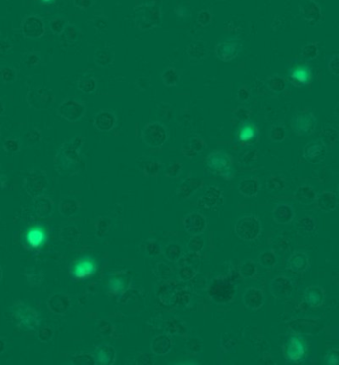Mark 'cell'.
<instances>
[{
  "label": "cell",
  "instance_id": "44dd1931",
  "mask_svg": "<svg viewBox=\"0 0 339 365\" xmlns=\"http://www.w3.org/2000/svg\"><path fill=\"white\" fill-rule=\"evenodd\" d=\"M273 217L279 224H288L294 219L295 211L288 204H279L273 211Z\"/></svg>",
  "mask_w": 339,
  "mask_h": 365
},
{
  "label": "cell",
  "instance_id": "ee69618b",
  "mask_svg": "<svg viewBox=\"0 0 339 365\" xmlns=\"http://www.w3.org/2000/svg\"><path fill=\"white\" fill-rule=\"evenodd\" d=\"M109 289L113 292V293H116V294H119V293H122L125 289V284L122 280L118 279V278H113L109 281Z\"/></svg>",
  "mask_w": 339,
  "mask_h": 365
},
{
  "label": "cell",
  "instance_id": "816d5d0a",
  "mask_svg": "<svg viewBox=\"0 0 339 365\" xmlns=\"http://www.w3.org/2000/svg\"><path fill=\"white\" fill-rule=\"evenodd\" d=\"M146 251L151 256H157L160 253V246L156 241H149L146 246Z\"/></svg>",
  "mask_w": 339,
  "mask_h": 365
},
{
  "label": "cell",
  "instance_id": "4316f807",
  "mask_svg": "<svg viewBox=\"0 0 339 365\" xmlns=\"http://www.w3.org/2000/svg\"><path fill=\"white\" fill-rule=\"evenodd\" d=\"M318 207L323 211H332L336 208L337 197L332 192H323L318 197Z\"/></svg>",
  "mask_w": 339,
  "mask_h": 365
},
{
  "label": "cell",
  "instance_id": "83f0119b",
  "mask_svg": "<svg viewBox=\"0 0 339 365\" xmlns=\"http://www.w3.org/2000/svg\"><path fill=\"white\" fill-rule=\"evenodd\" d=\"M222 194V190L218 187H209L206 191V193L202 196L201 201L203 205H205L207 208L213 207L216 204L219 203L220 197Z\"/></svg>",
  "mask_w": 339,
  "mask_h": 365
},
{
  "label": "cell",
  "instance_id": "74e56055",
  "mask_svg": "<svg viewBox=\"0 0 339 365\" xmlns=\"http://www.w3.org/2000/svg\"><path fill=\"white\" fill-rule=\"evenodd\" d=\"M259 261L261 263V265L267 267V268H272L275 266L277 259L275 254L272 251H266L263 252L260 256H259Z\"/></svg>",
  "mask_w": 339,
  "mask_h": 365
},
{
  "label": "cell",
  "instance_id": "ba28073f",
  "mask_svg": "<svg viewBox=\"0 0 339 365\" xmlns=\"http://www.w3.org/2000/svg\"><path fill=\"white\" fill-rule=\"evenodd\" d=\"M306 342L301 336H291L285 346L286 355L290 360H300L306 353Z\"/></svg>",
  "mask_w": 339,
  "mask_h": 365
},
{
  "label": "cell",
  "instance_id": "d4e9b609",
  "mask_svg": "<svg viewBox=\"0 0 339 365\" xmlns=\"http://www.w3.org/2000/svg\"><path fill=\"white\" fill-rule=\"evenodd\" d=\"M95 358L99 364H111L115 359V350L111 346L103 345L96 350Z\"/></svg>",
  "mask_w": 339,
  "mask_h": 365
},
{
  "label": "cell",
  "instance_id": "e0dca14e",
  "mask_svg": "<svg viewBox=\"0 0 339 365\" xmlns=\"http://www.w3.org/2000/svg\"><path fill=\"white\" fill-rule=\"evenodd\" d=\"M260 187H261V184L257 178L249 177V178L242 179L240 181L238 190L242 195L247 196V197H252V196H255L258 194Z\"/></svg>",
  "mask_w": 339,
  "mask_h": 365
},
{
  "label": "cell",
  "instance_id": "3957f363",
  "mask_svg": "<svg viewBox=\"0 0 339 365\" xmlns=\"http://www.w3.org/2000/svg\"><path fill=\"white\" fill-rule=\"evenodd\" d=\"M14 318L18 327L24 331H35L40 325L38 313L28 306H18L14 311Z\"/></svg>",
  "mask_w": 339,
  "mask_h": 365
},
{
  "label": "cell",
  "instance_id": "cb8c5ba5",
  "mask_svg": "<svg viewBox=\"0 0 339 365\" xmlns=\"http://www.w3.org/2000/svg\"><path fill=\"white\" fill-rule=\"evenodd\" d=\"M289 266L294 272H302L308 266V258L302 252H295L289 259Z\"/></svg>",
  "mask_w": 339,
  "mask_h": 365
},
{
  "label": "cell",
  "instance_id": "d6a6232c",
  "mask_svg": "<svg viewBox=\"0 0 339 365\" xmlns=\"http://www.w3.org/2000/svg\"><path fill=\"white\" fill-rule=\"evenodd\" d=\"M114 61L113 53L106 50H98L95 53V62L97 65L104 67L110 65Z\"/></svg>",
  "mask_w": 339,
  "mask_h": 365
},
{
  "label": "cell",
  "instance_id": "11a10c76",
  "mask_svg": "<svg viewBox=\"0 0 339 365\" xmlns=\"http://www.w3.org/2000/svg\"><path fill=\"white\" fill-rule=\"evenodd\" d=\"M338 363V352L337 350H331L325 357V364L336 365Z\"/></svg>",
  "mask_w": 339,
  "mask_h": 365
},
{
  "label": "cell",
  "instance_id": "8fae6325",
  "mask_svg": "<svg viewBox=\"0 0 339 365\" xmlns=\"http://www.w3.org/2000/svg\"><path fill=\"white\" fill-rule=\"evenodd\" d=\"M22 33L26 38H39L45 33L43 21L36 16H29L22 22Z\"/></svg>",
  "mask_w": 339,
  "mask_h": 365
},
{
  "label": "cell",
  "instance_id": "9a60e30c",
  "mask_svg": "<svg viewBox=\"0 0 339 365\" xmlns=\"http://www.w3.org/2000/svg\"><path fill=\"white\" fill-rule=\"evenodd\" d=\"M210 297L217 304H225L231 300L232 287L226 283H215L210 290Z\"/></svg>",
  "mask_w": 339,
  "mask_h": 365
},
{
  "label": "cell",
  "instance_id": "ac0fdd59",
  "mask_svg": "<svg viewBox=\"0 0 339 365\" xmlns=\"http://www.w3.org/2000/svg\"><path fill=\"white\" fill-rule=\"evenodd\" d=\"M243 301L248 308L258 310L264 303L263 292L255 288H250L245 292Z\"/></svg>",
  "mask_w": 339,
  "mask_h": 365
},
{
  "label": "cell",
  "instance_id": "c3c4849f",
  "mask_svg": "<svg viewBox=\"0 0 339 365\" xmlns=\"http://www.w3.org/2000/svg\"><path fill=\"white\" fill-rule=\"evenodd\" d=\"M181 167H182V165L179 162H175V163L171 164L170 166L168 167V169L166 171L167 176H169V177H177L178 174L181 172Z\"/></svg>",
  "mask_w": 339,
  "mask_h": 365
},
{
  "label": "cell",
  "instance_id": "ab89813d",
  "mask_svg": "<svg viewBox=\"0 0 339 365\" xmlns=\"http://www.w3.org/2000/svg\"><path fill=\"white\" fill-rule=\"evenodd\" d=\"M267 187L274 191V190H282L286 187V184H285V181L279 177V176H271L269 179H268V182H267Z\"/></svg>",
  "mask_w": 339,
  "mask_h": 365
},
{
  "label": "cell",
  "instance_id": "4fadbf2b",
  "mask_svg": "<svg viewBox=\"0 0 339 365\" xmlns=\"http://www.w3.org/2000/svg\"><path fill=\"white\" fill-rule=\"evenodd\" d=\"M304 158L311 163H319L321 162L326 155L325 145L320 141H312L309 142L303 150Z\"/></svg>",
  "mask_w": 339,
  "mask_h": 365
},
{
  "label": "cell",
  "instance_id": "d590c367",
  "mask_svg": "<svg viewBox=\"0 0 339 365\" xmlns=\"http://www.w3.org/2000/svg\"><path fill=\"white\" fill-rule=\"evenodd\" d=\"M178 74L177 72L174 70V69H171L169 68L167 70H165L163 73H162V79H163V82L168 85V86H174L176 85L177 81H178Z\"/></svg>",
  "mask_w": 339,
  "mask_h": 365
},
{
  "label": "cell",
  "instance_id": "60d3db41",
  "mask_svg": "<svg viewBox=\"0 0 339 365\" xmlns=\"http://www.w3.org/2000/svg\"><path fill=\"white\" fill-rule=\"evenodd\" d=\"M256 270H257L256 265L251 261H247L241 266V274L245 278L253 277L254 274L256 273Z\"/></svg>",
  "mask_w": 339,
  "mask_h": 365
},
{
  "label": "cell",
  "instance_id": "d6986e66",
  "mask_svg": "<svg viewBox=\"0 0 339 365\" xmlns=\"http://www.w3.org/2000/svg\"><path fill=\"white\" fill-rule=\"evenodd\" d=\"M292 290V282L286 277H278L272 283V293L277 298L288 297Z\"/></svg>",
  "mask_w": 339,
  "mask_h": 365
},
{
  "label": "cell",
  "instance_id": "5b68a950",
  "mask_svg": "<svg viewBox=\"0 0 339 365\" xmlns=\"http://www.w3.org/2000/svg\"><path fill=\"white\" fill-rule=\"evenodd\" d=\"M98 266L96 261L91 257H83L79 259L72 268V276L76 280H86L97 272Z\"/></svg>",
  "mask_w": 339,
  "mask_h": 365
},
{
  "label": "cell",
  "instance_id": "f1b7e54d",
  "mask_svg": "<svg viewBox=\"0 0 339 365\" xmlns=\"http://www.w3.org/2000/svg\"><path fill=\"white\" fill-rule=\"evenodd\" d=\"M98 88L97 79L94 77H84L78 81V89L84 94H92Z\"/></svg>",
  "mask_w": 339,
  "mask_h": 365
},
{
  "label": "cell",
  "instance_id": "f546056e",
  "mask_svg": "<svg viewBox=\"0 0 339 365\" xmlns=\"http://www.w3.org/2000/svg\"><path fill=\"white\" fill-rule=\"evenodd\" d=\"M18 77V71L14 67L9 66H2L0 67V79L2 80L5 84H12L17 80Z\"/></svg>",
  "mask_w": 339,
  "mask_h": 365
},
{
  "label": "cell",
  "instance_id": "680465c9",
  "mask_svg": "<svg viewBox=\"0 0 339 365\" xmlns=\"http://www.w3.org/2000/svg\"><path fill=\"white\" fill-rule=\"evenodd\" d=\"M199 22L201 23V24H206V23H208L209 22V16H208V14L206 13V12H202L200 15H199Z\"/></svg>",
  "mask_w": 339,
  "mask_h": 365
},
{
  "label": "cell",
  "instance_id": "30bf717a",
  "mask_svg": "<svg viewBox=\"0 0 339 365\" xmlns=\"http://www.w3.org/2000/svg\"><path fill=\"white\" fill-rule=\"evenodd\" d=\"M208 167L213 172H221L226 174L231 169V158L222 151H214L210 153L206 159Z\"/></svg>",
  "mask_w": 339,
  "mask_h": 365
},
{
  "label": "cell",
  "instance_id": "1f68e13d",
  "mask_svg": "<svg viewBox=\"0 0 339 365\" xmlns=\"http://www.w3.org/2000/svg\"><path fill=\"white\" fill-rule=\"evenodd\" d=\"M292 77L300 84H307L310 81V70L307 67H298L293 70Z\"/></svg>",
  "mask_w": 339,
  "mask_h": 365
},
{
  "label": "cell",
  "instance_id": "52a82bcc",
  "mask_svg": "<svg viewBox=\"0 0 339 365\" xmlns=\"http://www.w3.org/2000/svg\"><path fill=\"white\" fill-rule=\"evenodd\" d=\"M167 137L165 128L158 123H150L143 130L142 138L148 146H161Z\"/></svg>",
  "mask_w": 339,
  "mask_h": 365
},
{
  "label": "cell",
  "instance_id": "603a6c76",
  "mask_svg": "<svg viewBox=\"0 0 339 365\" xmlns=\"http://www.w3.org/2000/svg\"><path fill=\"white\" fill-rule=\"evenodd\" d=\"M304 300L311 307H319L324 302V291L319 287H308L304 292Z\"/></svg>",
  "mask_w": 339,
  "mask_h": 365
},
{
  "label": "cell",
  "instance_id": "f35d334b",
  "mask_svg": "<svg viewBox=\"0 0 339 365\" xmlns=\"http://www.w3.org/2000/svg\"><path fill=\"white\" fill-rule=\"evenodd\" d=\"M321 137L324 142L327 144H334V142L337 140L338 133L334 128H326L321 133Z\"/></svg>",
  "mask_w": 339,
  "mask_h": 365
},
{
  "label": "cell",
  "instance_id": "7dc6e473",
  "mask_svg": "<svg viewBox=\"0 0 339 365\" xmlns=\"http://www.w3.org/2000/svg\"><path fill=\"white\" fill-rule=\"evenodd\" d=\"M179 275L183 281H188L195 276V271L191 267H184L180 270Z\"/></svg>",
  "mask_w": 339,
  "mask_h": 365
},
{
  "label": "cell",
  "instance_id": "f907efd6",
  "mask_svg": "<svg viewBox=\"0 0 339 365\" xmlns=\"http://www.w3.org/2000/svg\"><path fill=\"white\" fill-rule=\"evenodd\" d=\"M249 99H250V92H249V90H248L245 86H242V87L238 90V93H237V100H238L240 103H244V102H247Z\"/></svg>",
  "mask_w": 339,
  "mask_h": 365
},
{
  "label": "cell",
  "instance_id": "e575fe53",
  "mask_svg": "<svg viewBox=\"0 0 339 365\" xmlns=\"http://www.w3.org/2000/svg\"><path fill=\"white\" fill-rule=\"evenodd\" d=\"M297 225L299 228H301L305 232H313L316 227V221L311 216L305 215L297 221Z\"/></svg>",
  "mask_w": 339,
  "mask_h": 365
},
{
  "label": "cell",
  "instance_id": "836d02e7",
  "mask_svg": "<svg viewBox=\"0 0 339 365\" xmlns=\"http://www.w3.org/2000/svg\"><path fill=\"white\" fill-rule=\"evenodd\" d=\"M187 54L193 59H202L206 56V48L198 44H190L187 46Z\"/></svg>",
  "mask_w": 339,
  "mask_h": 365
},
{
  "label": "cell",
  "instance_id": "b9f144b4",
  "mask_svg": "<svg viewBox=\"0 0 339 365\" xmlns=\"http://www.w3.org/2000/svg\"><path fill=\"white\" fill-rule=\"evenodd\" d=\"M286 137V131L283 127L274 126L270 131V138L274 141H283Z\"/></svg>",
  "mask_w": 339,
  "mask_h": 365
},
{
  "label": "cell",
  "instance_id": "f5cc1de1",
  "mask_svg": "<svg viewBox=\"0 0 339 365\" xmlns=\"http://www.w3.org/2000/svg\"><path fill=\"white\" fill-rule=\"evenodd\" d=\"M4 149L7 152L17 151L19 149V142L16 139H6L4 142Z\"/></svg>",
  "mask_w": 339,
  "mask_h": 365
},
{
  "label": "cell",
  "instance_id": "8d00e7d4",
  "mask_svg": "<svg viewBox=\"0 0 339 365\" xmlns=\"http://www.w3.org/2000/svg\"><path fill=\"white\" fill-rule=\"evenodd\" d=\"M267 85L272 91H274V92H281V91L285 89L286 83L283 78L279 76H274L267 81Z\"/></svg>",
  "mask_w": 339,
  "mask_h": 365
},
{
  "label": "cell",
  "instance_id": "484cf974",
  "mask_svg": "<svg viewBox=\"0 0 339 365\" xmlns=\"http://www.w3.org/2000/svg\"><path fill=\"white\" fill-rule=\"evenodd\" d=\"M296 198L302 204H311L316 199V193L311 186L303 185L297 190Z\"/></svg>",
  "mask_w": 339,
  "mask_h": 365
},
{
  "label": "cell",
  "instance_id": "ffe728a7",
  "mask_svg": "<svg viewBox=\"0 0 339 365\" xmlns=\"http://www.w3.org/2000/svg\"><path fill=\"white\" fill-rule=\"evenodd\" d=\"M117 123L116 116L108 111H102L95 117V127L100 131H110Z\"/></svg>",
  "mask_w": 339,
  "mask_h": 365
},
{
  "label": "cell",
  "instance_id": "91938a15",
  "mask_svg": "<svg viewBox=\"0 0 339 365\" xmlns=\"http://www.w3.org/2000/svg\"><path fill=\"white\" fill-rule=\"evenodd\" d=\"M5 112V106L3 104V102L0 100V117H1Z\"/></svg>",
  "mask_w": 339,
  "mask_h": 365
},
{
  "label": "cell",
  "instance_id": "6da1fadb",
  "mask_svg": "<svg viewBox=\"0 0 339 365\" xmlns=\"http://www.w3.org/2000/svg\"><path fill=\"white\" fill-rule=\"evenodd\" d=\"M261 230L262 225L260 219L253 214H246L240 217L235 225L237 236L245 241L255 240L261 234Z\"/></svg>",
  "mask_w": 339,
  "mask_h": 365
},
{
  "label": "cell",
  "instance_id": "5bb4252c",
  "mask_svg": "<svg viewBox=\"0 0 339 365\" xmlns=\"http://www.w3.org/2000/svg\"><path fill=\"white\" fill-rule=\"evenodd\" d=\"M25 241H26V245L30 249H33V250L39 249L46 243L47 233L40 226L32 227L26 232Z\"/></svg>",
  "mask_w": 339,
  "mask_h": 365
},
{
  "label": "cell",
  "instance_id": "9c48e42d",
  "mask_svg": "<svg viewBox=\"0 0 339 365\" xmlns=\"http://www.w3.org/2000/svg\"><path fill=\"white\" fill-rule=\"evenodd\" d=\"M237 136L239 142L243 146H250L258 141L260 133L255 125L250 122H244L239 127Z\"/></svg>",
  "mask_w": 339,
  "mask_h": 365
},
{
  "label": "cell",
  "instance_id": "9f6ffc18",
  "mask_svg": "<svg viewBox=\"0 0 339 365\" xmlns=\"http://www.w3.org/2000/svg\"><path fill=\"white\" fill-rule=\"evenodd\" d=\"M329 70L334 75H338V55H334L329 62Z\"/></svg>",
  "mask_w": 339,
  "mask_h": 365
},
{
  "label": "cell",
  "instance_id": "7bdbcfd3",
  "mask_svg": "<svg viewBox=\"0 0 339 365\" xmlns=\"http://www.w3.org/2000/svg\"><path fill=\"white\" fill-rule=\"evenodd\" d=\"M23 62L26 65V67L32 68V67H35V66L39 65L40 62H41V59H40V57L38 56L37 53L30 52V53H26L24 55Z\"/></svg>",
  "mask_w": 339,
  "mask_h": 365
},
{
  "label": "cell",
  "instance_id": "7402d4cb",
  "mask_svg": "<svg viewBox=\"0 0 339 365\" xmlns=\"http://www.w3.org/2000/svg\"><path fill=\"white\" fill-rule=\"evenodd\" d=\"M172 347L170 337L165 334H159L153 338L151 343V350L156 354H166Z\"/></svg>",
  "mask_w": 339,
  "mask_h": 365
},
{
  "label": "cell",
  "instance_id": "2e32d148",
  "mask_svg": "<svg viewBox=\"0 0 339 365\" xmlns=\"http://www.w3.org/2000/svg\"><path fill=\"white\" fill-rule=\"evenodd\" d=\"M241 50V44L238 41H227L219 44L216 49L217 56L223 61L234 59Z\"/></svg>",
  "mask_w": 339,
  "mask_h": 365
},
{
  "label": "cell",
  "instance_id": "bcb514c9",
  "mask_svg": "<svg viewBox=\"0 0 339 365\" xmlns=\"http://www.w3.org/2000/svg\"><path fill=\"white\" fill-rule=\"evenodd\" d=\"M203 246H204L203 240L198 237L192 238L187 244V247L191 252H198L203 248Z\"/></svg>",
  "mask_w": 339,
  "mask_h": 365
},
{
  "label": "cell",
  "instance_id": "94428289",
  "mask_svg": "<svg viewBox=\"0 0 339 365\" xmlns=\"http://www.w3.org/2000/svg\"><path fill=\"white\" fill-rule=\"evenodd\" d=\"M41 1L43 3H46V4H51V3H53L55 1V0H41Z\"/></svg>",
  "mask_w": 339,
  "mask_h": 365
},
{
  "label": "cell",
  "instance_id": "277c9868",
  "mask_svg": "<svg viewBox=\"0 0 339 365\" xmlns=\"http://www.w3.org/2000/svg\"><path fill=\"white\" fill-rule=\"evenodd\" d=\"M86 106L75 99H66L58 107V115L70 123H75L86 114Z\"/></svg>",
  "mask_w": 339,
  "mask_h": 365
},
{
  "label": "cell",
  "instance_id": "f6af8a7d",
  "mask_svg": "<svg viewBox=\"0 0 339 365\" xmlns=\"http://www.w3.org/2000/svg\"><path fill=\"white\" fill-rule=\"evenodd\" d=\"M302 56L308 59H314L317 56V46L315 44H309L302 48Z\"/></svg>",
  "mask_w": 339,
  "mask_h": 365
},
{
  "label": "cell",
  "instance_id": "4dcf8cb0",
  "mask_svg": "<svg viewBox=\"0 0 339 365\" xmlns=\"http://www.w3.org/2000/svg\"><path fill=\"white\" fill-rule=\"evenodd\" d=\"M181 246L177 243H169L164 248V255L169 261L176 262L181 257Z\"/></svg>",
  "mask_w": 339,
  "mask_h": 365
},
{
  "label": "cell",
  "instance_id": "6f0895ef",
  "mask_svg": "<svg viewBox=\"0 0 339 365\" xmlns=\"http://www.w3.org/2000/svg\"><path fill=\"white\" fill-rule=\"evenodd\" d=\"M40 137H41V134L40 132L37 130V129H34L31 134L29 135V137H28V142L31 143V144H34L35 142L39 141L40 140Z\"/></svg>",
  "mask_w": 339,
  "mask_h": 365
},
{
  "label": "cell",
  "instance_id": "6125c7cd",
  "mask_svg": "<svg viewBox=\"0 0 339 365\" xmlns=\"http://www.w3.org/2000/svg\"><path fill=\"white\" fill-rule=\"evenodd\" d=\"M0 136H1V132H0Z\"/></svg>",
  "mask_w": 339,
  "mask_h": 365
},
{
  "label": "cell",
  "instance_id": "7a4b0ae2",
  "mask_svg": "<svg viewBox=\"0 0 339 365\" xmlns=\"http://www.w3.org/2000/svg\"><path fill=\"white\" fill-rule=\"evenodd\" d=\"M26 100L31 108L40 111L50 109L55 102V96L51 89L39 86L29 91Z\"/></svg>",
  "mask_w": 339,
  "mask_h": 365
},
{
  "label": "cell",
  "instance_id": "8992f818",
  "mask_svg": "<svg viewBox=\"0 0 339 365\" xmlns=\"http://www.w3.org/2000/svg\"><path fill=\"white\" fill-rule=\"evenodd\" d=\"M293 130L297 135L311 134L316 127V119L313 114L303 111L295 115L291 124Z\"/></svg>",
  "mask_w": 339,
  "mask_h": 365
},
{
  "label": "cell",
  "instance_id": "db71d44e",
  "mask_svg": "<svg viewBox=\"0 0 339 365\" xmlns=\"http://www.w3.org/2000/svg\"><path fill=\"white\" fill-rule=\"evenodd\" d=\"M159 169H160V163L155 162V161L150 162V163H149V164H147V165H146V167H145L146 174H148V175H152V176H155V175L158 173Z\"/></svg>",
  "mask_w": 339,
  "mask_h": 365
},
{
  "label": "cell",
  "instance_id": "7c38bea8",
  "mask_svg": "<svg viewBox=\"0 0 339 365\" xmlns=\"http://www.w3.org/2000/svg\"><path fill=\"white\" fill-rule=\"evenodd\" d=\"M185 230L194 236L201 234L206 228V219L199 212H191L183 219Z\"/></svg>",
  "mask_w": 339,
  "mask_h": 365
},
{
  "label": "cell",
  "instance_id": "681fc988",
  "mask_svg": "<svg viewBox=\"0 0 339 365\" xmlns=\"http://www.w3.org/2000/svg\"><path fill=\"white\" fill-rule=\"evenodd\" d=\"M51 29L56 34H61L65 30V21L62 19H55L51 23Z\"/></svg>",
  "mask_w": 339,
  "mask_h": 365
}]
</instances>
